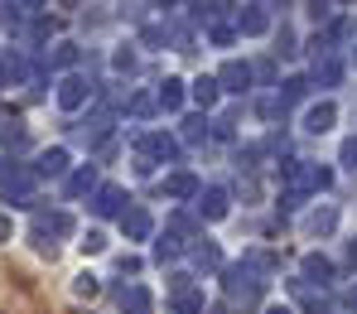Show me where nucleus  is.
Here are the masks:
<instances>
[{
	"label": "nucleus",
	"mask_w": 357,
	"mask_h": 314,
	"mask_svg": "<svg viewBox=\"0 0 357 314\" xmlns=\"http://www.w3.org/2000/svg\"><path fill=\"white\" fill-rule=\"evenodd\" d=\"M222 276H227V290H232V295H241V300H256V295H261V285H266V281H261L246 261H241V266H227Z\"/></svg>",
	"instance_id": "1"
},
{
	"label": "nucleus",
	"mask_w": 357,
	"mask_h": 314,
	"mask_svg": "<svg viewBox=\"0 0 357 314\" xmlns=\"http://www.w3.org/2000/svg\"><path fill=\"white\" fill-rule=\"evenodd\" d=\"M87 92H92V82L77 77V73H68V77L59 82V107H63V112H77V107L87 102Z\"/></svg>",
	"instance_id": "2"
},
{
	"label": "nucleus",
	"mask_w": 357,
	"mask_h": 314,
	"mask_svg": "<svg viewBox=\"0 0 357 314\" xmlns=\"http://www.w3.org/2000/svg\"><path fill=\"white\" fill-rule=\"evenodd\" d=\"M218 87H227V92H246L251 87V68L246 63H222V73H218Z\"/></svg>",
	"instance_id": "3"
},
{
	"label": "nucleus",
	"mask_w": 357,
	"mask_h": 314,
	"mask_svg": "<svg viewBox=\"0 0 357 314\" xmlns=\"http://www.w3.org/2000/svg\"><path fill=\"white\" fill-rule=\"evenodd\" d=\"M121 198H126V193H121L116 184H102L97 193H92V213H97V218H116V213H121Z\"/></svg>",
	"instance_id": "4"
},
{
	"label": "nucleus",
	"mask_w": 357,
	"mask_h": 314,
	"mask_svg": "<svg viewBox=\"0 0 357 314\" xmlns=\"http://www.w3.org/2000/svg\"><path fill=\"white\" fill-rule=\"evenodd\" d=\"M140 155H145L150 165H155V160H174V155H178V140L155 130V135H145V150H140Z\"/></svg>",
	"instance_id": "5"
},
{
	"label": "nucleus",
	"mask_w": 357,
	"mask_h": 314,
	"mask_svg": "<svg viewBox=\"0 0 357 314\" xmlns=\"http://www.w3.org/2000/svg\"><path fill=\"white\" fill-rule=\"evenodd\" d=\"M121 232H126L130 242H145V237H150V213H145V208L121 213Z\"/></svg>",
	"instance_id": "6"
},
{
	"label": "nucleus",
	"mask_w": 357,
	"mask_h": 314,
	"mask_svg": "<svg viewBox=\"0 0 357 314\" xmlns=\"http://www.w3.org/2000/svg\"><path fill=\"white\" fill-rule=\"evenodd\" d=\"M333 117H338V112H333V102H319V107H309V112H304V130H309V135H324V130L333 126Z\"/></svg>",
	"instance_id": "7"
},
{
	"label": "nucleus",
	"mask_w": 357,
	"mask_h": 314,
	"mask_svg": "<svg viewBox=\"0 0 357 314\" xmlns=\"http://www.w3.org/2000/svg\"><path fill=\"white\" fill-rule=\"evenodd\" d=\"M121 314H150V290L145 285H126L121 290Z\"/></svg>",
	"instance_id": "8"
},
{
	"label": "nucleus",
	"mask_w": 357,
	"mask_h": 314,
	"mask_svg": "<svg viewBox=\"0 0 357 314\" xmlns=\"http://www.w3.org/2000/svg\"><path fill=\"white\" fill-rule=\"evenodd\" d=\"M198 213L203 218H227V193L222 188H203L198 193Z\"/></svg>",
	"instance_id": "9"
},
{
	"label": "nucleus",
	"mask_w": 357,
	"mask_h": 314,
	"mask_svg": "<svg viewBox=\"0 0 357 314\" xmlns=\"http://www.w3.org/2000/svg\"><path fill=\"white\" fill-rule=\"evenodd\" d=\"M266 24H271L266 5H246V15H237V29H241V34H261Z\"/></svg>",
	"instance_id": "10"
},
{
	"label": "nucleus",
	"mask_w": 357,
	"mask_h": 314,
	"mask_svg": "<svg viewBox=\"0 0 357 314\" xmlns=\"http://www.w3.org/2000/svg\"><path fill=\"white\" fill-rule=\"evenodd\" d=\"M107 126H112V107H97V112L87 117V126H82V140H102Z\"/></svg>",
	"instance_id": "11"
},
{
	"label": "nucleus",
	"mask_w": 357,
	"mask_h": 314,
	"mask_svg": "<svg viewBox=\"0 0 357 314\" xmlns=\"http://www.w3.org/2000/svg\"><path fill=\"white\" fill-rule=\"evenodd\" d=\"M63 170H68V150H59V145H54V150H44V155H39V174L59 179Z\"/></svg>",
	"instance_id": "12"
},
{
	"label": "nucleus",
	"mask_w": 357,
	"mask_h": 314,
	"mask_svg": "<svg viewBox=\"0 0 357 314\" xmlns=\"http://www.w3.org/2000/svg\"><path fill=\"white\" fill-rule=\"evenodd\" d=\"M304 281L328 285V281H333V261H324V256H304Z\"/></svg>",
	"instance_id": "13"
},
{
	"label": "nucleus",
	"mask_w": 357,
	"mask_h": 314,
	"mask_svg": "<svg viewBox=\"0 0 357 314\" xmlns=\"http://www.w3.org/2000/svg\"><path fill=\"white\" fill-rule=\"evenodd\" d=\"M338 77H343V63L333 59V54H328V59H319V63H314V82H324V87H333Z\"/></svg>",
	"instance_id": "14"
},
{
	"label": "nucleus",
	"mask_w": 357,
	"mask_h": 314,
	"mask_svg": "<svg viewBox=\"0 0 357 314\" xmlns=\"http://www.w3.org/2000/svg\"><path fill=\"white\" fill-rule=\"evenodd\" d=\"M333 223H338V208H333V203H324V208L309 218V232H314V237H324V232H333Z\"/></svg>",
	"instance_id": "15"
},
{
	"label": "nucleus",
	"mask_w": 357,
	"mask_h": 314,
	"mask_svg": "<svg viewBox=\"0 0 357 314\" xmlns=\"http://www.w3.org/2000/svg\"><path fill=\"white\" fill-rule=\"evenodd\" d=\"M155 102H160L165 112H178V107H183V82H174V77H169V82L160 87V97H155Z\"/></svg>",
	"instance_id": "16"
},
{
	"label": "nucleus",
	"mask_w": 357,
	"mask_h": 314,
	"mask_svg": "<svg viewBox=\"0 0 357 314\" xmlns=\"http://www.w3.org/2000/svg\"><path fill=\"white\" fill-rule=\"evenodd\" d=\"M97 188V170L87 165V170H77L73 179H68V198H77V193H92Z\"/></svg>",
	"instance_id": "17"
},
{
	"label": "nucleus",
	"mask_w": 357,
	"mask_h": 314,
	"mask_svg": "<svg viewBox=\"0 0 357 314\" xmlns=\"http://www.w3.org/2000/svg\"><path fill=\"white\" fill-rule=\"evenodd\" d=\"M218 92H222V87H218V77H198V82H193V102H198V107H213V102H218Z\"/></svg>",
	"instance_id": "18"
},
{
	"label": "nucleus",
	"mask_w": 357,
	"mask_h": 314,
	"mask_svg": "<svg viewBox=\"0 0 357 314\" xmlns=\"http://www.w3.org/2000/svg\"><path fill=\"white\" fill-rule=\"evenodd\" d=\"M165 193H169V198H188V193H198V179H193V174H174V179L165 184Z\"/></svg>",
	"instance_id": "19"
},
{
	"label": "nucleus",
	"mask_w": 357,
	"mask_h": 314,
	"mask_svg": "<svg viewBox=\"0 0 357 314\" xmlns=\"http://www.w3.org/2000/svg\"><path fill=\"white\" fill-rule=\"evenodd\" d=\"M174 310L178 314H198L203 310V295H198V290H183V295H174Z\"/></svg>",
	"instance_id": "20"
},
{
	"label": "nucleus",
	"mask_w": 357,
	"mask_h": 314,
	"mask_svg": "<svg viewBox=\"0 0 357 314\" xmlns=\"http://www.w3.org/2000/svg\"><path fill=\"white\" fill-rule=\"evenodd\" d=\"M49 63H54V68H73V63H77V44H59V49L49 54Z\"/></svg>",
	"instance_id": "21"
},
{
	"label": "nucleus",
	"mask_w": 357,
	"mask_h": 314,
	"mask_svg": "<svg viewBox=\"0 0 357 314\" xmlns=\"http://www.w3.org/2000/svg\"><path fill=\"white\" fill-rule=\"evenodd\" d=\"M203 135H208V121H203V117H188V121H183V140H188V145H198Z\"/></svg>",
	"instance_id": "22"
},
{
	"label": "nucleus",
	"mask_w": 357,
	"mask_h": 314,
	"mask_svg": "<svg viewBox=\"0 0 357 314\" xmlns=\"http://www.w3.org/2000/svg\"><path fill=\"white\" fill-rule=\"evenodd\" d=\"M178 251H183V247H178V237H160V242H155V261H174Z\"/></svg>",
	"instance_id": "23"
},
{
	"label": "nucleus",
	"mask_w": 357,
	"mask_h": 314,
	"mask_svg": "<svg viewBox=\"0 0 357 314\" xmlns=\"http://www.w3.org/2000/svg\"><path fill=\"white\" fill-rule=\"evenodd\" d=\"M256 112H261L266 121H275V117H285V107H280V97H261V102H256Z\"/></svg>",
	"instance_id": "24"
},
{
	"label": "nucleus",
	"mask_w": 357,
	"mask_h": 314,
	"mask_svg": "<svg viewBox=\"0 0 357 314\" xmlns=\"http://www.w3.org/2000/svg\"><path fill=\"white\" fill-rule=\"evenodd\" d=\"M193 261H198L203 271H213V266H218V247H213V242H203V247L193 251Z\"/></svg>",
	"instance_id": "25"
},
{
	"label": "nucleus",
	"mask_w": 357,
	"mask_h": 314,
	"mask_svg": "<svg viewBox=\"0 0 357 314\" xmlns=\"http://www.w3.org/2000/svg\"><path fill=\"white\" fill-rule=\"evenodd\" d=\"M304 92H309V82H304V77H290V82H285V97H280V107H285V102H299Z\"/></svg>",
	"instance_id": "26"
},
{
	"label": "nucleus",
	"mask_w": 357,
	"mask_h": 314,
	"mask_svg": "<svg viewBox=\"0 0 357 314\" xmlns=\"http://www.w3.org/2000/svg\"><path fill=\"white\" fill-rule=\"evenodd\" d=\"M73 290H77V295H97V276H77Z\"/></svg>",
	"instance_id": "27"
},
{
	"label": "nucleus",
	"mask_w": 357,
	"mask_h": 314,
	"mask_svg": "<svg viewBox=\"0 0 357 314\" xmlns=\"http://www.w3.org/2000/svg\"><path fill=\"white\" fill-rule=\"evenodd\" d=\"M343 165L357 170V135H353V140H343Z\"/></svg>",
	"instance_id": "28"
},
{
	"label": "nucleus",
	"mask_w": 357,
	"mask_h": 314,
	"mask_svg": "<svg viewBox=\"0 0 357 314\" xmlns=\"http://www.w3.org/2000/svg\"><path fill=\"white\" fill-rule=\"evenodd\" d=\"M130 107H135V117H150V112H155V97H135Z\"/></svg>",
	"instance_id": "29"
},
{
	"label": "nucleus",
	"mask_w": 357,
	"mask_h": 314,
	"mask_svg": "<svg viewBox=\"0 0 357 314\" xmlns=\"http://www.w3.org/2000/svg\"><path fill=\"white\" fill-rule=\"evenodd\" d=\"M174 227H178V232H198V223H193L188 213H174Z\"/></svg>",
	"instance_id": "30"
},
{
	"label": "nucleus",
	"mask_w": 357,
	"mask_h": 314,
	"mask_svg": "<svg viewBox=\"0 0 357 314\" xmlns=\"http://www.w3.org/2000/svg\"><path fill=\"white\" fill-rule=\"evenodd\" d=\"M107 242H102V232H87V242H82V251H102Z\"/></svg>",
	"instance_id": "31"
},
{
	"label": "nucleus",
	"mask_w": 357,
	"mask_h": 314,
	"mask_svg": "<svg viewBox=\"0 0 357 314\" xmlns=\"http://www.w3.org/2000/svg\"><path fill=\"white\" fill-rule=\"evenodd\" d=\"M348 310L357 314V285H353V290H348Z\"/></svg>",
	"instance_id": "32"
},
{
	"label": "nucleus",
	"mask_w": 357,
	"mask_h": 314,
	"mask_svg": "<svg viewBox=\"0 0 357 314\" xmlns=\"http://www.w3.org/2000/svg\"><path fill=\"white\" fill-rule=\"evenodd\" d=\"M348 261H353V266H357V242H348Z\"/></svg>",
	"instance_id": "33"
},
{
	"label": "nucleus",
	"mask_w": 357,
	"mask_h": 314,
	"mask_svg": "<svg viewBox=\"0 0 357 314\" xmlns=\"http://www.w3.org/2000/svg\"><path fill=\"white\" fill-rule=\"evenodd\" d=\"M266 314H290V310H266Z\"/></svg>",
	"instance_id": "34"
}]
</instances>
